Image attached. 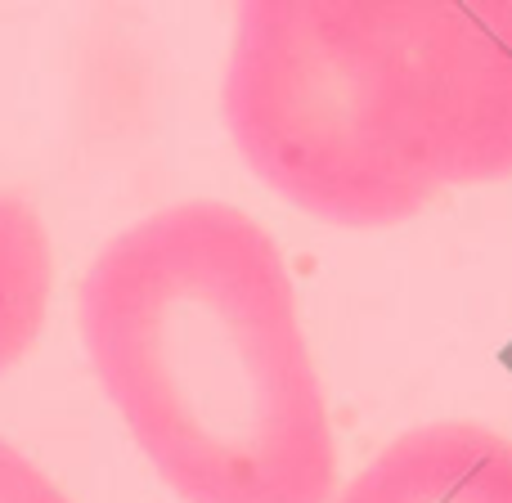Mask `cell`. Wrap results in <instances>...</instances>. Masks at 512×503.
<instances>
[{
  "mask_svg": "<svg viewBox=\"0 0 512 503\" xmlns=\"http://www.w3.org/2000/svg\"><path fill=\"white\" fill-rule=\"evenodd\" d=\"M0 503H72L27 454L0 441Z\"/></svg>",
  "mask_w": 512,
  "mask_h": 503,
  "instance_id": "obj_5",
  "label": "cell"
},
{
  "mask_svg": "<svg viewBox=\"0 0 512 503\" xmlns=\"http://www.w3.org/2000/svg\"><path fill=\"white\" fill-rule=\"evenodd\" d=\"M333 503H512V441L477 423L414 427Z\"/></svg>",
  "mask_w": 512,
  "mask_h": 503,
  "instance_id": "obj_3",
  "label": "cell"
},
{
  "mask_svg": "<svg viewBox=\"0 0 512 503\" xmlns=\"http://www.w3.org/2000/svg\"><path fill=\"white\" fill-rule=\"evenodd\" d=\"M221 113L297 212L405 225L512 180V0H234Z\"/></svg>",
  "mask_w": 512,
  "mask_h": 503,
  "instance_id": "obj_2",
  "label": "cell"
},
{
  "mask_svg": "<svg viewBox=\"0 0 512 503\" xmlns=\"http://www.w3.org/2000/svg\"><path fill=\"white\" fill-rule=\"evenodd\" d=\"M54 252L41 216L0 189V378L36 346L50 315Z\"/></svg>",
  "mask_w": 512,
  "mask_h": 503,
  "instance_id": "obj_4",
  "label": "cell"
},
{
  "mask_svg": "<svg viewBox=\"0 0 512 503\" xmlns=\"http://www.w3.org/2000/svg\"><path fill=\"white\" fill-rule=\"evenodd\" d=\"M81 342L135 450L180 503H328L337 441L283 252L230 203L108 239Z\"/></svg>",
  "mask_w": 512,
  "mask_h": 503,
  "instance_id": "obj_1",
  "label": "cell"
}]
</instances>
